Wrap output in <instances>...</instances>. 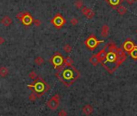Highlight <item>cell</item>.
I'll return each instance as SVG.
<instances>
[{
    "label": "cell",
    "mask_w": 137,
    "mask_h": 116,
    "mask_svg": "<svg viewBox=\"0 0 137 116\" xmlns=\"http://www.w3.org/2000/svg\"><path fill=\"white\" fill-rule=\"evenodd\" d=\"M51 23L54 25L56 29H60L64 24H65L66 20L64 19V18L62 16V15L60 14V13H57V14L53 17V19L51 20Z\"/></svg>",
    "instance_id": "cell-5"
},
{
    "label": "cell",
    "mask_w": 137,
    "mask_h": 116,
    "mask_svg": "<svg viewBox=\"0 0 137 116\" xmlns=\"http://www.w3.org/2000/svg\"><path fill=\"white\" fill-rule=\"evenodd\" d=\"M82 113H83V115H86V116H89L92 113L94 112V108L92 106L89 105V104H86V105H85L83 107H82Z\"/></svg>",
    "instance_id": "cell-9"
},
{
    "label": "cell",
    "mask_w": 137,
    "mask_h": 116,
    "mask_svg": "<svg viewBox=\"0 0 137 116\" xmlns=\"http://www.w3.org/2000/svg\"><path fill=\"white\" fill-rule=\"evenodd\" d=\"M107 46H106L103 50H101L97 54V56H98V59H99V61H100L101 63H103V61L105 60L106 54H107Z\"/></svg>",
    "instance_id": "cell-11"
},
{
    "label": "cell",
    "mask_w": 137,
    "mask_h": 116,
    "mask_svg": "<svg viewBox=\"0 0 137 116\" xmlns=\"http://www.w3.org/2000/svg\"><path fill=\"white\" fill-rule=\"evenodd\" d=\"M36 99H37L36 94L33 91H32V93H31L30 95H29V100H30L31 102H35Z\"/></svg>",
    "instance_id": "cell-23"
},
{
    "label": "cell",
    "mask_w": 137,
    "mask_h": 116,
    "mask_svg": "<svg viewBox=\"0 0 137 116\" xmlns=\"http://www.w3.org/2000/svg\"><path fill=\"white\" fill-rule=\"evenodd\" d=\"M44 63V59L42 58V57H37V58H35V63L38 66H42Z\"/></svg>",
    "instance_id": "cell-18"
},
{
    "label": "cell",
    "mask_w": 137,
    "mask_h": 116,
    "mask_svg": "<svg viewBox=\"0 0 137 116\" xmlns=\"http://www.w3.org/2000/svg\"><path fill=\"white\" fill-rule=\"evenodd\" d=\"M33 24H35V26L39 27V26H40L41 22L40 21V19H33Z\"/></svg>",
    "instance_id": "cell-28"
},
{
    "label": "cell",
    "mask_w": 137,
    "mask_h": 116,
    "mask_svg": "<svg viewBox=\"0 0 137 116\" xmlns=\"http://www.w3.org/2000/svg\"><path fill=\"white\" fill-rule=\"evenodd\" d=\"M64 57L60 53L56 52L53 56L51 58L50 62L53 65L54 69H60L64 65Z\"/></svg>",
    "instance_id": "cell-4"
},
{
    "label": "cell",
    "mask_w": 137,
    "mask_h": 116,
    "mask_svg": "<svg viewBox=\"0 0 137 116\" xmlns=\"http://www.w3.org/2000/svg\"><path fill=\"white\" fill-rule=\"evenodd\" d=\"M70 24L73 26H76V25L78 24V19L77 18H72L70 19Z\"/></svg>",
    "instance_id": "cell-26"
},
{
    "label": "cell",
    "mask_w": 137,
    "mask_h": 116,
    "mask_svg": "<svg viewBox=\"0 0 137 116\" xmlns=\"http://www.w3.org/2000/svg\"><path fill=\"white\" fill-rule=\"evenodd\" d=\"M75 7L77 9H81L83 7V1L82 0H77L75 2Z\"/></svg>",
    "instance_id": "cell-20"
},
{
    "label": "cell",
    "mask_w": 137,
    "mask_h": 116,
    "mask_svg": "<svg viewBox=\"0 0 137 116\" xmlns=\"http://www.w3.org/2000/svg\"><path fill=\"white\" fill-rule=\"evenodd\" d=\"M129 54H130V55L132 57V58L137 59V48L133 49L131 52H129Z\"/></svg>",
    "instance_id": "cell-21"
},
{
    "label": "cell",
    "mask_w": 137,
    "mask_h": 116,
    "mask_svg": "<svg viewBox=\"0 0 137 116\" xmlns=\"http://www.w3.org/2000/svg\"><path fill=\"white\" fill-rule=\"evenodd\" d=\"M72 50H73V47L70 46L69 44H66L64 45V47H63V50L64 51L65 53H68V54H69V53H71Z\"/></svg>",
    "instance_id": "cell-19"
},
{
    "label": "cell",
    "mask_w": 137,
    "mask_h": 116,
    "mask_svg": "<svg viewBox=\"0 0 137 116\" xmlns=\"http://www.w3.org/2000/svg\"><path fill=\"white\" fill-rule=\"evenodd\" d=\"M103 42H104V40H102V41L98 40L95 35L91 34L90 36L86 38V40L85 41V45L90 50H94L99 44L103 43Z\"/></svg>",
    "instance_id": "cell-3"
},
{
    "label": "cell",
    "mask_w": 137,
    "mask_h": 116,
    "mask_svg": "<svg viewBox=\"0 0 137 116\" xmlns=\"http://www.w3.org/2000/svg\"><path fill=\"white\" fill-rule=\"evenodd\" d=\"M135 2H137V0H135Z\"/></svg>",
    "instance_id": "cell-32"
},
{
    "label": "cell",
    "mask_w": 137,
    "mask_h": 116,
    "mask_svg": "<svg viewBox=\"0 0 137 116\" xmlns=\"http://www.w3.org/2000/svg\"><path fill=\"white\" fill-rule=\"evenodd\" d=\"M57 79L66 87H69L80 77V72L75 67H63L58 69V72L56 73Z\"/></svg>",
    "instance_id": "cell-1"
},
{
    "label": "cell",
    "mask_w": 137,
    "mask_h": 116,
    "mask_svg": "<svg viewBox=\"0 0 137 116\" xmlns=\"http://www.w3.org/2000/svg\"><path fill=\"white\" fill-rule=\"evenodd\" d=\"M67 115H68V114L65 110H61V111H60L59 113H58V116H67Z\"/></svg>",
    "instance_id": "cell-27"
},
{
    "label": "cell",
    "mask_w": 137,
    "mask_h": 116,
    "mask_svg": "<svg viewBox=\"0 0 137 116\" xmlns=\"http://www.w3.org/2000/svg\"><path fill=\"white\" fill-rule=\"evenodd\" d=\"M123 49H124L125 51H127V52L129 53V52H131L133 49L137 48V46H136V45L134 44V42H133L132 41L127 40L126 42L123 43Z\"/></svg>",
    "instance_id": "cell-8"
},
{
    "label": "cell",
    "mask_w": 137,
    "mask_h": 116,
    "mask_svg": "<svg viewBox=\"0 0 137 116\" xmlns=\"http://www.w3.org/2000/svg\"><path fill=\"white\" fill-rule=\"evenodd\" d=\"M27 88H31L32 91L36 94L37 98L44 96L49 90V85L41 77H37L32 84L27 85Z\"/></svg>",
    "instance_id": "cell-2"
},
{
    "label": "cell",
    "mask_w": 137,
    "mask_h": 116,
    "mask_svg": "<svg viewBox=\"0 0 137 116\" xmlns=\"http://www.w3.org/2000/svg\"><path fill=\"white\" fill-rule=\"evenodd\" d=\"M126 1L129 5H132L135 3V0H126Z\"/></svg>",
    "instance_id": "cell-30"
},
{
    "label": "cell",
    "mask_w": 137,
    "mask_h": 116,
    "mask_svg": "<svg viewBox=\"0 0 137 116\" xmlns=\"http://www.w3.org/2000/svg\"><path fill=\"white\" fill-rule=\"evenodd\" d=\"M136 33H137V30H136Z\"/></svg>",
    "instance_id": "cell-33"
},
{
    "label": "cell",
    "mask_w": 137,
    "mask_h": 116,
    "mask_svg": "<svg viewBox=\"0 0 137 116\" xmlns=\"http://www.w3.org/2000/svg\"><path fill=\"white\" fill-rule=\"evenodd\" d=\"M90 9L88 8L87 7H84V6H83V7H82V8H81V14L86 16V15L88 14V12H89V11H90Z\"/></svg>",
    "instance_id": "cell-24"
},
{
    "label": "cell",
    "mask_w": 137,
    "mask_h": 116,
    "mask_svg": "<svg viewBox=\"0 0 137 116\" xmlns=\"http://www.w3.org/2000/svg\"><path fill=\"white\" fill-rule=\"evenodd\" d=\"M73 64V60L71 57H66L64 58V67H71Z\"/></svg>",
    "instance_id": "cell-16"
},
{
    "label": "cell",
    "mask_w": 137,
    "mask_h": 116,
    "mask_svg": "<svg viewBox=\"0 0 137 116\" xmlns=\"http://www.w3.org/2000/svg\"><path fill=\"white\" fill-rule=\"evenodd\" d=\"M24 13L25 12H19L18 14H17V15H16V17L18 18L19 19H21L23 18V16L24 15Z\"/></svg>",
    "instance_id": "cell-29"
},
{
    "label": "cell",
    "mask_w": 137,
    "mask_h": 116,
    "mask_svg": "<svg viewBox=\"0 0 137 116\" xmlns=\"http://www.w3.org/2000/svg\"><path fill=\"white\" fill-rule=\"evenodd\" d=\"M60 105V95L55 94L47 102V106L52 111H56Z\"/></svg>",
    "instance_id": "cell-6"
},
{
    "label": "cell",
    "mask_w": 137,
    "mask_h": 116,
    "mask_svg": "<svg viewBox=\"0 0 137 116\" xmlns=\"http://www.w3.org/2000/svg\"><path fill=\"white\" fill-rule=\"evenodd\" d=\"M5 42V39L3 37H0V45H3Z\"/></svg>",
    "instance_id": "cell-31"
},
{
    "label": "cell",
    "mask_w": 137,
    "mask_h": 116,
    "mask_svg": "<svg viewBox=\"0 0 137 116\" xmlns=\"http://www.w3.org/2000/svg\"><path fill=\"white\" fill-rule=\"evenodd\" d=\"M33 19L32 16L30 15V13L28 12H25L24 13V15L23 16V18L20 19L21 21H22L23 24L26 25V26H29V25L32 24L33 23Z\"/></svg>",
    "instance_id": "cell-7"
},
{
    "label": "cell",
    "mask_w": 137,
    "mask_h": 116,
    "mask_svg": "<svg viewBox=\"0 0 137 116\" xmlns=\"http://www.w3.org/2000/svg\"><path fill=\"white\" fill-rule=\"evenodd\" d=\"M1 24L3 25H4V26H6V27H8L11 24H12V19H11L10 16L6 15V16H4L3 19H1Z\"/></svg>",
    "instance_id": "cell-12"
},
{
    "label": "cell",
    "mask_w": 137,
    "mask_h": 116,
    "mask_svg": "<svg viewBox=\"0 0 137 116\" xmlns=\"http://www.w3.org/2000/svg\"><path fill=\"white\" fill-rule=\"evenodd\" d=\"M116 11H117V12H118L120 15H124L127 13L128 10H127V8L123 5H119V6L117 7Z\"/></svg>",
    "instance_id": "cell-14"
},
{
    "label": "cell",
    "mask_w": 137,
    "mask_h": 116,
    "mask_svg": "<svg viewBox=\"0 0 137 116\" xmlns=\"http://www.w3.org/2000/svg\"><path fill=\"white\" fill-rule=\"evenodd\" d=\"M123 1H124V0H106V2H107L113 9H116L118 6L121 5V3H123Z\"/></svg>",
    "instance_id": "cell-10"
},
{
    "label": "cell",
    "mask_w": 137,
    "mask_h": 116,
    "mask_svg": "<svg viewBox=\"0 0 137 116\" xmlns=\"http://www.w3.org/2000/svg\"><path fill=\"white\" fill-rule=\"evenodd\" d=\"M28 77L30 78L31 80H35L36 79L38 76H37V74H36V72H34V71H32V72H31L30 73H29L28 75Z\"/></svg>",
    "instance_id": "cell-22"
},
{
    "label": "cell",
    "mask_w": 137,
    "mask_h": 116,
    "mask_svg": "<svg viewBox=\"0 0 137 116\" xmlns=\"http://www.w3.org/2000/svg\"><path fill=\"white\" fill-rule=\"evenodd\" d=\"M109 33H110L109 26L107 24H104L102 27V29H101V36L103 37H107L109 36Z\"/></svg>",
    "instance_id": "cell-13"
},
{
    "label": "cell",
    "mask_w": 137,
    "mask_h": 116,
    "mask_svg": "<svg viewBox=\"0 0 137 116\" xmlns=\"http://www.w3.org/2000/svg\"><path fill=\"white\" fill-rule=\"evenodd\" d=\"M94 15H95V12H94V11H92V10L90 9V10L89 12H88V14H87L86 15V18H88V19H90L93 18V17L94 16Z\"/></svg>",
    "instance_id": "cell-25"
},
{
    "label": "cell",
    "mask_w": 137,
    "mask_h": 116,
    "mask_svg": "<svg viewBox=\"0 0 137 116\" xmlns=\"http://www.w3.org/2000/svg\"><path fill=\"white\" fill-rule=\"evenodd\" d=\"M90 63L94 66H97L98 63H100V61H99L98 58L97 54H94L90 58Z\"/></svg>",
    "instance_id": "cell-15"
},
{
    "label": "cell",
    "mask_w": 137,
    "mask_h": 116,
    "mask_svg": "<svg viewBox=\"0 0 137 116\" xmlns=\"http://www.w3.org/2000/svg\"><path fill=\"white\" fill-rule=\"evenodd\" d=\"M8 73H9V70L6 67H1L0 68V76L6 77L8 75Z\"/></svg>",
    "instance_id": "cell-17"
}]
</instances>
